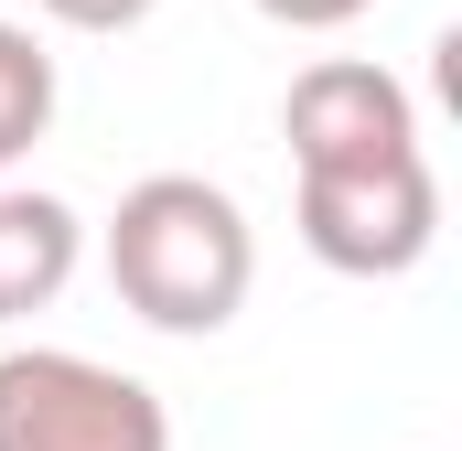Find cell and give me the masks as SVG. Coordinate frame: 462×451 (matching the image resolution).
Here are the masks:
<instances>
[{
  "instance_id": "cell-1",
  "label": "cell",
  "mask_w": 462,
  "mask_h": 451,
  "mask_svg": "<svg viewBox=\"0 0 462 451\" xmlns=\"http://www.w3.org/2000/svg\"><path fill=\"white\" fill-rule=\"evenodd\" d=\"M108 290L151 334H226L258 290L247 205L205 172H151L108 216Z\"/></svg>"
},
{
  "instance_id": "cell-2",
  "label": "cell",
  "mask_w": 462,
  "mask_h": 451,
  "mask_svg": "<svg viewBox=\"0 0 462 451\" xmlns=\"http://www.w3.org/2000/svg\"><path fill=\"white\" fill-rule=\"evenodd\" d=\"M0 451H172V409L76 344L0 354Z\"/></svg>"
},
{
  "instance_id": "cell-3",
  "label": "cell",
  "mask_w": 462,
  "mask_h": 451,
  "mask_svg": "<svg viewBox=\"0 0 462 451\" xmlns=\"http://www.w3.org/2000/svg\"><path fill=\"white\" fill-rule=\"evenodd\" d=\"M291 226L345 280H409L430 258V236H441V172H430V151L376 161V172H301Z\"/></svg>"
},
{
  "instance_id": "cell-4",
  "label": "cell",
  "mask_w": 462,
  "mask_h": 451,
  "mask_svg": "<svg viewBox=\"0 0 462 451\" xmlns=\"http://www.w3.org/2000/svg\"><path fill=\"white\" fill-rule=\"evenodd\" d=\"M280 140H291V172H376V161H409L420 151V108H409V87L387 65L323 54V65L291 76Z\"/></svg>"
},
{
  "instance_id": "cell-5",
  "label": "cell",
  "mask_w": 462,
  "mask_h": 451,
  "mask_svg": "<svg viewBox=\"0 0 462 451\" xmlns=\"http://www.w3.org/2000/svg\"><path fill=\"white\" fill-rule=\"evenodd\" d=\"M87 258V216L43 183H0V323L43 312Z\"/></svg>"
},
{
  "instance_id": "cell-6",
  "label": "cell",
  "mask_w": 462,
  "mask_h": 451,
  "mask_svg": "<svg viewBox=\"0 0 462 451\" xmlns=\"http://www.w3.org/2000/svg\"><path fill=\"white\" fill-rule=\"evenodd\" d=\"M43 129H54V54H43V32L0 22V172L32 161Z\"/></svg>"
},
{
  "instance_id": "cell-7",
  "label": "cell",
  "mask_w": 462,
  "mask_h": 451,
  "mask_svg": "<svg viewBox=\"0 0 462 451\" xmlns=\"http://www.w3.org/2000/svg\"><path fill=\"white\" fill-rule=\"evenodd\" d=\"M162 0H43V22H65V32H140Z\"/></svg>"
},
{
  "instance_id": "cell-8",
  "label": "cell",
  "mask_w": 462,
  "mask_h": 451,
  "mask_svg": "<svg viewBox=\"0 0 462 451\" xmlns=\"http://www.w3.org/2000/svg\"><path fill=\"white\" fill-rule=\"evenodd\" d=\"M247 11H269L280 32H345V22L376 11V0H247Z\"/></svg>"
}]
</instances>
